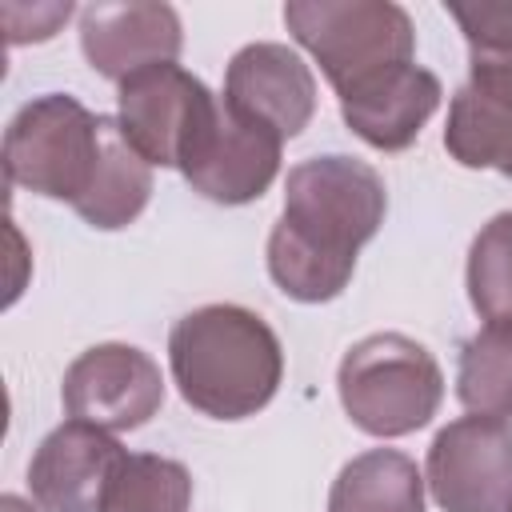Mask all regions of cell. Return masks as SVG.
Listing matches in <instances>:
<instances>
[{
    "mask_svg": "<svg viewBox=\"0 0 512 512\" xmlns=\"http://www.w3.org/2000/svg\"><path fill=\"white\" fill-rule=\"evenodd\" d=\"M384 180L356 156H316L288 172L284 216L268 236V272L300 304L336 300L356 252L384 224Z\"/></svg>",
    "mask_w": 512,
    "mask_h": 512,
    "instance_id": "1",
    "label": "cell"
},
{
    "mask_svg": "<svg viewBox=\"0 0 512 512\" xmlns=\"http://www.w3.org/2000/svg\"><path fill=\"white\" fill-rule=\"evenodd\" d=\"M168 364L180 396L212 420L260 412L284 376L276 332L240 304H204L176 320Z\"/></svg>",
    "mask_w": 512,
    "mask_h": 512,
    "instance_id": "2",
    "label": "cell"
},
{
    "mask_svg": "<svg viewBox=\"0 0 512 512\" xmlns=\"http://www.w3.org/2000/svg\"><path fill=\"white\" fill-rule=\"evenodd\" d=\"M288 32L312 52L336 96L412 64L416 28L392 0H292L284 4Z\"/></svg>",
    "mask_w": 512,
    "mask_h": 512,
    "instance_id": "3",
    "label": "cell"
},
{
    "mask_svg": "<svg viewBox=\"0 0 512 512\" xmlns=\"http://www.w3.org/2000/svg\"><path fill=\"white\" fill-rule=\"evenodd\" d=\"M336 388L348 420L368 436H408L444 400L436 356L404 332H376L352 344L340 360Z\"/></svg>",
    "mask_w": 512,
    "mask_h": 512,
    "instance_id": "4",
    "label": "cell"
},
{
    "mask_svg": "<svg viewBox=\"0 0 512 512\" xmlns=\"http://www.w3.org/2000/svg\"><path fill=\"white\" fill-rule=\"evenodd\" d=\"M100 140L104 116H92L64 92L36 96L4 132V176L12 188L76 204L92 184Z\"/></svg>",
    "mask_w": 512,
    "mask_h": 512,
    "instance_id": "5",
    "label": "cell"
},
{
    "mask_svg": "<svg viewBox=\"0 0 512 512\" xmlns=\"http://www.w3.org/2000/svg\"><path fill=\"white\" fill-rule=\"evenodd\" d=\"M220 100L180 64H156L120 84L116 124L124 140L160 168H184L216 124Z\"/></svg>",
    "mask_w": 512,
    "mask_h": 512,
    "instance_id": "6",
    "label": "cell"
},
{
    "mask_svg": "<svg viewBox=\"0 0 512 512\" xmlns=\"http://www.w3.org/2000/svg\"><path fill=\"white\" fill-rule=\"evenodd\" d=\"M428 488L444 512H508L512 428L496 416H460L428 448Z\"/></svg>",
    "mask_w": 512,
    "mask_h": 512,
    "instance_id": "7",
    "label": "cell"
},
{
    "mask_svg": "<svg viewBox=\"0 0 512 512\" xmlns=\"http://www.w3.org/2000/svg\"><path fill=\"white\" fill-rule=\"evenodd\" d=\"M72 420L104 432H132L164 404V376L156 360L132 344H96L80 352L60 384Z\"/></svg>",
    "mask_w": 512,
    "mask_h": 512,
    "instance_id": "8",
    "label": "cell"
},
{
    "mask_svg": "<svg viewBox=\"0 0 512 512\" xmlns=\"http://www.w3.org/2000/svg\"><path fill=\"white\" fill-rule=\"evenodd\" d=\"M224 104L236 116L276 132L280 140H292L316 112V80L300 52H292L288 44L256 40L244 44L228 64Z\"/></svg>",
    "mask_w": 512,
    "mask_h": 512,
    "instance_id": "9",
    "label": "cell"
},
{
    "mask_svg": "<svg viewBox=\"0 0 512 512\" xmlns=\"http://www.w3.org/2000/svg\"><path fill=\"white\" fill-rule=\"evenodd\" d=\"M180 44H184L180 16L168 4L128 0V4H88L80 12L84 60L116 84L156 64H176Z\"/></svg>",
    "mask_w": 512,
    "mask_h": 512,
    "instance_id": "10",
    "label": "cell"
},
{
    "mask_svg": "<svg viewBox=\"0 0 512 512\" xmlns=\"http://www.w3.org/2000/svg\"><path fill=\"white\" fill-rule=\"evenodd\" d=\"M120 456L124 448L104 428L68 420L40 440L28 464L32 500L44 512H100L104 488Z\"/></svg>",
    "mask_w": 512,
    "mask_h": 512,
    "instance_id": "11",
    "label": "cell"
},
{
    "mask_svg": "<svg viewBox=\"0 0 512 512\" xmlns=\"http://www.w3.org/2000/svg\"><path fill=\"white\" fill-rule=\"evenodd\" d=\"M280 136L236 116L224 100L196 156L180 168L184 180L216 204H248L268 192L280 172Z\"/></svg>",
    "mask_w": 512,
    "mask_h": 512,
    "instance_id": "12",
    "label": "cell"
},
{
    "mask_svg": "<svg viewBox=\"0 0 512 512\" xmlns=\"http://www.w3.org/2000/svg\"><path fill=\"white\" fill-rule=\"evenodd\" d=\"M440 96L444 88L428 68L400 64L340 96V116L364 144L380 152H400L420 136L428 116L440 108Z\"/></svg>",
    "mask_w": 512,
    "mask_h": 512,
    "instance_id": "13",
    "label": "cell"
},
{
    "mask_svg": "<svg viewBox=\"0 0 512 512\" xmlns=\"http://www.w3.org/2000/svg\"><path fill=\"white\" fill-rule=\"evenodd\" d=\"M152 196V164L124 140L120 124L112 116H104V140H100V160L92 172L88 192L72 204L80 220H88L92 228H124L132 224L144 204Z\"/></svg>",
    "mask_w": 512,
    "mask_h": 512,
    "instance_id": "14",
    "label": "cell"
},
{
    "mask_svg": "<svg viewBox=\"0 0 512 512\" xmlns=\"http://www.w3.org/2000/svg\"><path fill=\"white\" fill-rule=\"evenodd\" d=\"M328 512H424V476L404 452L372 448L340 468Z\"/></svg>",
    "mask_w": 512,
    "mask_h": 512,
    "instance_id": "15",
    "label": "cell"
},
{
    "mask_svg": "<svg viewBox=\"0 0 512 512\" xmlns=\"http://www.w3.org/2000/svg\"><path fill=\"white\" fill-rule=\"evenodd\" d=\"M444 148L464 168H496L512 176V108L464 84L448 108Z\"/></svg>",
    "mask_w": 512,
    "mask_h": 512,
    "instance_id": "16",
    "label": "cell"
},
{
    "mask_svg": "<svg viewBox=\"0 0 512 512\" xmlns=\"http://www.w3.org/2000/svg\"><path fill=\"white\" fill-rule=\"evenodd\" d=\"M456 396L476 416H512V320H488L460 348Z\"/></svg>",
    "mask_w": 512,
    "mask_h": 512,
    "instance_id": "17",
    "label": "cell"
},
{
    "mask_svg": "<svg viewBox=\"0 0 512 512\" xmlns=\"http://www.w3.org/2000/svg\"><path fill=\"white\" fill-rule=\"evenodd\" d=\"M468 40V84L512 108V4H448Z\"/></svg>",
    "mask_w": 512,
    "mask_h": 512,
    "instance_id": "18",
    "label": "cell"
},
{
    "mask_svg": "<svg viewBox=\"0 0 512 512\" xmlns=\"http://www.w3.org/2000/svg\"><path fill=\"white\" fill-rule=\"evenodd\" d=\"M192 476L180 460L152 452H124L104 488L100 512H188Z\"/></svg>",
    "mask_w": 512,
    "mask_h": 512,
    "instance_id": "19",
    "label": "cell"
},
{
    "mask_svg": "<svg viewBox=\"0 0 512 512\" xmlns=\"http://www.w3.org/2000/svg\"><path fill=\"white\" fill-rule=\"evenodd\" d=\"M468 300L484 320H512V212L492 216L468 248Z\"/></svg>",
    "mask_w": 512,
    "mask_h": 512,
    "instance_id": "20",
    "label": "cell"
},
{
    "mask_svg": "<svg viewBox=\"0 0 512 512\" xmlns=\"http://www.w3.org/2000/svg\"><path fill=\"white\" fill-rule=\"evenodd\" d=\"M72 16V4H4L0 8V20H4V36L8 44H32V40H48L56 36V28Z\"/></svg>",
    "mask_w": 512,
    "mask_h": 512,
    "instance_id": "21",
    "label": "cell"
},
{
    "mask_svg": "<svg viewBox=\"0 0 512 512\" xmlns=\"http://www.w3.org/2000/svg\"><path fill=\"white\" fill-rule=\"evenodd\" d=\"M0 512H32V508H28L20 496H4V500H0Z\"/></svg>",
    "mask_w": 512,
    "mask_h": 512,
    "instance_id": "22",
    "label": "cell"
},
{
    "mask_svg": "<svg viewBox=\"0 0 512 512\" xmlns=\"http://www.w3.org/2000/svg\"><path fill=\"white\" fill-rule=\"evenodd\" d=\"M508 512H512V504H508Z\"/></svg>",
    "mask_w": 512,
    "mask_h": 512,
    "instance_id": "23",
    "label": "cell"
}]
</instances>
